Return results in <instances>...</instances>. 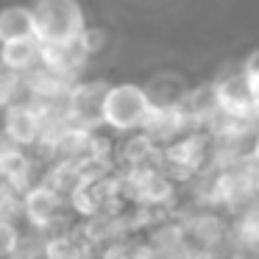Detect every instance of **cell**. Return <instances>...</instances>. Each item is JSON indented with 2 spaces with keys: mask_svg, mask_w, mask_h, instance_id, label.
Masks as SVG:
<instances>
[{
  "mask_svg": "<svg viewBox=\"0 0 259 259\" xmlns=\"http://www.w3.org/2000/svg\"><path fill=\"white\" fill-rule=\"evenodd\" d=\"M75 39H78L81 51H84L87 56H95V53L106 45V31H103V28H92V25H84Z\"/></svg>",
  "mask_w": 259,
  "mask_h": 259,
  "instance_id": "cell-12",
  "label": "cell"
},
{
  "mask_svg": "<svg viewBox=\"0 0 259 259\" xmlns=\"http://www.w3.org/2000/svg\"><path fill=\"white\" fill-rule=\"evenodd\" d=\"M31 14L36 42H73L87 25L78 0H34Z\"/></svg>",
  "mask_w": 259,
  "mask_h": 259,
  "instance_id": "cell-1",
  "label": "cell"
},
{
  "mask_svg": "<svg viewBox=\"0 0 259 259\" xmlns=\"http://www.w3.org/2000/svg\"><path fill=\"white\" fill-rule=\"evenodd\" d=\"M237 237L245 245H259V209H248L237 220Z\"/></svg>",
  "mask_w": 259,
  "mask_h": 259,
  "instance_id": "cell-11",
  "label": "cell"
},
{
  "mask_svg": "<svg viewBox=\"0 0 259 259\" xmlns=\"http://www.w3.org/2000/svg\"><path fill=\"white\" fill-rule=\"evenodd\" d=\"M34 36V14L31 6H6L0 9V42L28 39Z\"/></svg>",
  "mask_w": 259,
  "mask_h": 259,
  "instance_id": "cell-8",
  "label": "cell"
},
{
  "mask_svg": "<svg viewBox=\"0 0 259 259\" xmlns=\"http://www.w3.org/2000/svg\"><path fill=\"white\" fill-rule=\"evenodd\" d=\"M42 128H45L42 114L36 109V103L28 101V98H17V101H12L9 106L0 109V131L14 145L31 148L34 142H39Z\"/></svg>",
  "mask_w": 259,
  "mask_h": 259,
  "instance_id": "cell-3",
  "label": "cell"
},
{
  "mask_svg": "<svg viewBox=\"0 0 259 259\" xmlns=\"http://www.w3.org/2000/svg\"><path fill=\"white\" fill-rule=\"evenodd\" d=\"M245 84H248V92H251L253 106H256V114H259V75H253V78H245Z\"/></svg>",
  "mask_w": 259,
  "mask_h": 259,
  "instance_id": "cell-15",
  "label": "cell"
},
{
  "mask_svg": "<svg viewBox=\"0 0 259 259\" xmlns=\"http://www.w3.org/2000/svg\"><path fill=\"white\" fill-rule=\"evenodd\" d=\"M64 209V201L45 184V181H34L25 187L20 195V218L31 226V229H42L48 220H53Z\"/></svg>",
  "mask_w": 259,
  "mask_h": 259,
  "instance_id": "cell-5",
  "label": "cell"
},
{
  "mask_svg": "<svg viewBox=\"0 0 259 259\" xmlns=\"http://www.w3.org/2000/svg\"><path fill=\"white\" fill-rule=\"evenodd\" d=\"M109 84L106 81H81L67 92V120L81 128H101L103 125V95Z\"/></svg>",
  "mask_w": 259,
  "mask_h": 259,
  "instance_id": "cell-4",
  "label": "cell"
},
{
  "mask_svg": "<svg viewBox=\"0 0 259 259\" xmlns=\"http://www.w3.org/2000/svg\"><path fill=\"white\" fill-rule=\"evenodd\" d=\"M87 59L90 56L81 51L78 39H73V42H39V64L53 70V73L78 78Z\"/></svg>",
  "mask_w": 259,
  "mask_h": 259,
  "instance_id": "cell-6",
  "label": "cell"
},
{
  "mask_svg": "<svg viewBox=\"0 0 259 259\" xmlns=\"http://www.w3.org/2000/svg\"><path fill=\"white\" fill-rule=\"evenodd\" d=\"M0 62L6 64V67L17 70V73H25L34 64H39V42H36V36L0 42Z\"/></svg>",
  "mask_w": 259,
  "mask_h": 259,
  "instance_id": "cell-9",
  "label": "cell"
},
{
  "mask_svg": "<svg viewBox=\"0 0 259 259\" xmlns=\"http://www.w3.org/2000/svg\"><path fill=\"white\" fill-rule=\"evenodd\" d=\"M151 95L137 84H109L103 95V125H109L117 134L140 131L148 109H151Z\"/></svg>",
  "mask_w": 259,
  "mask_h": 259,
  "instance_id": "cell-2",
  "label": "cell"
},
{
  "mask_svg": "<svg viewBox=\"0 0 259 259\" xmlns=\"http://www.w3.org/2000/svg\"><path fill=\"white\" fill-rule=\"evenodd\" d=\"M20 231L17 223H0V256H9V253L20 251Z\"/></svg>",
  "mask_w": 259,
  "mask_h": 259,
  "instance_id": "cell-13",
  "label": "cell"
},
{
  "mask_svg": "<svg viewBox=\"0 0 259 259\" xmlns=\"http://www.w3.org/2000/svg\"><path fill=\"white\" fill-rule=\"evenodd\" d=\"M242 75H245V78H253V75H259V51L245 62V70H242Z\"/></svg>",
  "mask_w": 259,
  "mask_h": 259,
  "instance_id": "cell-14",
  "label": "cell"
},
{
  "mask_svg": "<svg viewBox=\"0 0 259 259\" xmlns=\"http://www.w3.org/2000/svg\"><path fill=\"white\" fill-rule=\"evenodd\" d=\"M214 92H218V109L231 117L240 120H256V106H253V98L248 92L245 75L242 78H226L220 84H214Z\"/></svg>",
  "mask_w": 259,
  "mask_h": 259,
  "instance_id": "cell-7",
  "label": "cell"
},
{
  "mask_svg": "<svg viewBox=\"0 0 259 259\" xmlns=\"http://www.w3.org/2000/svg\"><path fill=\"white\" fill-rule=\"evenodd\" d=\"M17 98H23V73H17V70L6 67L0 62V109L9 106Z\"/></svg>",
  "mask_w": 259,
  "mask_h": 259,
  "instance_id": "cell-10",
  "label": "cell"
}]
</instances>
